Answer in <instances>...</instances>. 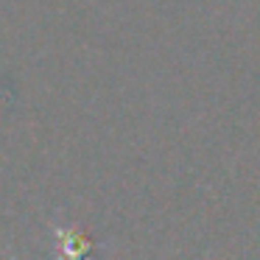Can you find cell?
<instances>
[{"label":"cell","mask_w":260,"mask_h":260,"mask_svg":"<svg viewBox=\"0 0 260 260\" xmlns=\"http://www.w3.org/2000/svg\"><path fill=\"white\" fill-rule=\"evenodd\" d=\"M53 235L59 241L56 260H84V254L92 249L90 238H84L76 226H53Z\"/></svg>","instance_id":"6da1fadb"}]
</instances>
